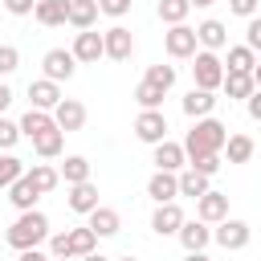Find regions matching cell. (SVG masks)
<instances>
[{"instance_id":"cell-1","label":"cell","mask_w":261,"mask_h":261,"mask_svg":"<svg viewBox=\"0 0 261 261\" xmlns=\"http://www.w3.org/2000/svg\"><path fill=\"white\" fill-rule=\"evenodd\" d=\"M224 139H228V126L216 114H208V118H196L192 122V130L184 135L179 147H184V159L192 163V159H204V155H220Z\"/></svg>"},{"instance_id":"cell-2","label":"cell","mask_w":261,"mask_h":261,"mask_svg":"<svg viewBox=\"0 0 261 261\" xmlns=\"http://www.w3.org/2000/svg\"><path fill=\"white\" fill-rule=\"evenodd\" d=\"M4 241H8V249H16V253H24V249H41V245L49 241V216H45L41 208L20 212V216L8 224Z\"/></svg>"},{"instance_id":"cell-3","label":"cell","mask_w":261,"mask_h":261,"mask_svg":"<svg viewBox=\"0 0 261 261\" xmlns=\"http://www.w3.org/2000/svg\"><path fill=\"white\" fill-rule=\"evenodd\" d=\"M224 82V65H220V53H208V49H196L192 53V86L196 90H208L216 94Z\"/></svg>"},{"instance_id":"cell-4","label":"cell","mask_w":261,"mask_h":261,"mask_svg":"<svg viewBox=\"0 0 261 261\" xmlns=\"http://www.w3.org/2000/svg\"><path fill=\"white\" fill-rule=\"evenodd\" d=\"M212 241H216L224 253H241V249L253 241V228H249L245 220H237V216H224V220L212 228Z\"/></svg>"},{"instance_id":"cell-5","label":"cell","mask_w":261,"mask_h":261,"mask_svg":"<svg viewBox=\"0 0 261 261\" xmlns=\"http://www.w3.org/2000/svg\"><path fill=\"white\" fill-rule=\"evenodd\" d=\"M130 53H135L130 29H126V24H110V29L102 33V57H110V61H130Z\"/></svg>"},{"instance_id":"cell-6","label":"cell","mask_w":261,"mask_h":261,"mask_svg":"<svg viewBox=\"0 0 261 261\" xmlns=\"http://www.w3.org/2000/svg\"><path fill=\"white\" fill-rule=\"evenodd\" d=\"M135 139L147 143V147L163 143V139H167V114H163V110H139V118H135Z\"/></svg>"},{"instance_id":"cell-7","label":"cell","mask_w":261,"mask_h":261,"mask_svg":"<svg viewBox=\"0 0 261 261\" xmlns=\"http://www.w3.org/2000/svg\"><path fill=\"white\" fill-rule=\"evenodd\" d=\"M196 49H208V53H220L224 45H228V24L224 20H216V16H208V20H200L196 29Z\"/></svg>"},{"instance_id":"cell-8","label":"cell","mask_w":261,"mask_h":261,"mask_svg":"<svg viewBox=\"0 0 261 261\" xmlns=\"http://www.w3.org/2000/svg\"><path fill=\"white\" fill-rule=\"evenodd\" d=\"M163 49H167V57L188 61V57L196 53V33H192V24H171V29L163 33Z\"/></svg>"},{"instance_id":"cell-9","label":"cell","mask_w":261,"mask_h":261,"mask_svg":"<svg viewBox=\"0 0 261 261\" xmlns=\"http://www.w3.org/2000/svg\"><path fill=\"white\" fill-rule=\"evenodd\" d=\"M41 69H45V82H69L73 77V69H77V61H73V53L69 49H49L45 57H41Z\"/></svg>"},{"instance_id":"cell-10","label":"cell","mask_w":261,"mask_h":261,"mask_svg":"<svg viewBox=\"0 0 261 261\" xmlns=\"http://www.w3.org/2000/svg\"><path fill=\"white\" fill-rule=\"evenodd\" d=\"M49 114H53V126H57L61 135H69V130H82V126H86V106H82L77 98H61Z\"/></svg>"},{"instance_id":"cell-11","label":"cell","mask_w":261,"mask_h":261,"mask_svg":"<svg viewBox=\"0 0 261 261\" xmlns=\"http://www.w3.org/2000/svg\"><path fill=\"white\" fill-rule=\"evenodd\" d=\"M184 220H188V216H184V208H179L175 200H171V204H155V212H151V232H155V237H175Z\"/></svg>"},{"instance_id":"cell-12","label":"cell","mask_w":261,"mask_h":261,"mask_svg":"<svg viewBox=\"0 0 261 261\" xmlns=\"http://www.w3.org/2000/svg\"><path fill=\"white\" fill-rule=\"evenodd\" d=\"M151 163H155V171H171V175L188 167L184 147H179V143H171V139H163V143H155V147H151Z\"/></svg>"},{"instance_id":"cell-13","label":"cell","mask_w":261,"mask_h":261,"mask_svg":"<svg viewBox=\"0 0 261 261\" xmlns=\"http://www.w3.org/2000/svg\"><path fill=\"white\" fill-rule=\"evenodd\" d=\"M224 216H228V196L216 192V188H208V192L196 200V220H204V224H220Z\"/></svg>"},{"instance_id":"cell-14","label":"cell","mask_w":261,"mask_h":261,"mask_svg":"<svg viewBox=\"0 0 261 261\" xmlns=\"http://www.w3.org/2000/svg\"><path fill=\"white\" fill-rule=\"evenodd\" d=\"M175 237H179L184 253H204V249L212 245V224H204V220H184Z\"/></svg>"},{"instance_id":"cell-15","label":"cell","mask_w":261,"mask_h":261,"mask_svg":"<svg viewBox=\"0 0 261 261\" xmlns=\"http://www.w3.org/2000/svg\"><path fill=\"white\" fill-rule=\"evenodd\" d=\"M69 53H73V61H77V65H94V61L102 57V33H94V29H82V33L73 37Z\"/></svg>"},{"instance_id":"cell-16","label":"cell","mask_w":261,"mask_h":261,"mask_svg":"<svg viewBox=\"0 0 261 261\" xmlns=\"http://www.w3.org/2000/svg\"><path fill=\"white\" fill-rule=\"evenodd\" d=\"M29 110H53L57 102H61V86L57 82H45V77H37V82H29Z\"/></svg>"},{"instance_id":"cell-17","label":"cell","mask_w":261,"mask_h":261,"mask_svg":"<svg viewBox=\"0 0 261 261\" xmlns=\"http://www.w3.org/2000/svg\"><path fill=\"white\" fill-rule=\"evenodd\" d=\"M86 228L102 241V237H114L118 228H122V216L114 212V208H106V204H98L94 212H86Z\"/></svg>"},{"instance_id":"cell-18","label":"cell","mask_w":261,"mask_h":261,"mask_svg":"<svg viewBox=\"0 0 261 261\" xmlns=\"http://www.w3.org/2000/svg\"><path fill=\"white\" fill-rule=\"evenodd\" d=\"M65 204H69V212H77V216L94 212V208H98V184H94V179H86V184H73V188L65 192Z\"/></svg>"},{"instance_id":"cell-19","label":"cell","mask_w":261,"mask_h":261,"mask_svg":"<svg viewBox=\"0 0 261 261\" xmlns=\"http://www.w3.org/2000/svg\"><path fill=\"white\" fill-rule=\"evenodd\" d=\"M179 106H184V114L196 122V118H208V114L216 110V94H208V90H196V86H192V90L184 94V102H179Z\"/></svg>"},{"instance_id":"cell-20","label":"cell","mask_w":261,"mask_h":261,"mask_svg":"<svg viewBox=\"0 0 261 261\" xmlns=\"http://www.w3.org/2000/svg\"><path fill=\"white\" fill-rule=\"evenodd\" d=\"M65 8H69V0H37L33 4V20L45 24V29H61L65 24Z\"/></svg>"},{"instance_id":"cell-21","label":"cell","mask_w":261,"mask_h":261,"mask_svg":"<svg viewBox=\"0 0 261 261\" xmlns=\"http://www.w3.org/2000/svg\"><path fill=\"white\" fill-rule=\"evenodd\" d=\"M94 20H98V4H94V0H69L65 24H73V29L82 33V29H94Z\"/></svg>"},{"instance_id":"cell-22","label":"cell","mask_w":261,"mask_h":261,"mask_svg":"<svg viewBox=\"0 0 261 261\" xmlns=\"http://www.w3.org/2000/svg\"><path fill=\"white\" fill-rule=\"evenodd\" d=\"M220 65H224V73H253L257 69V53L245 49V45H228V57Z\"/></svg>"},{"instance_id":"cell-23","label":"cell","mask_w":261,"mask_h":261,"mask_svg":"<svg viewBox=\"0 0 261 261\" xmlns=\"http://www.w3.org/2000/svg\"><path fill=\"white\" fill-rule=\"evenodd\" d=\"M16 126H20V139H37V135L53 130V114L49 110H24Z\"/></svg>"},{"instance_id":"cell-24","label":"cell","mask_w":261,"mask_h":261,"mask_svg":"<svg viewBox=\"0 0 261 261\" xmlns=\"http://www.w3.org/2000/svg\"><path fill=\"white\" fill-rule=\"evenodd\" d=\"M57 179H65V188L86 184V179H90V159H86V155H65V163L57 167Z\"/></svg>"},{"instance_id":"cell-25","label":"cell","mask_w":261,"mask_h":261,"mask_svg":"<svg viewBox=\"0 0 261 261\" xmlns=\"http://www.w3.org/2000/svg\"><path fill=\"white\" fill-rule=\"evenodd\" d=\"M147 196L155 200V204H171L179 192H175V175L171 171H155L151 179H147Z\"/></svg>"},{"instance_id":"cell-26","label":"cell","mask_w":261,"mask_h":261,"mask_svg":"<svg viewBox=\"0 0 261 261\" xmlns=\"http://www.w3.org/2000/svg\"><path fill=\"white\" fill-rule=\"evenodd\" d=\"M24 175H29V184L37 188V196H49L61 179H57V167H49V163H33V167H24Z\"/></svg>"},{"instance_id":"cell-27","label":"cell","mask_w":261,"mask_h":261,"mask_svg":"<svg viewBox=\"0 0 261 261\" xmlns=\"http://www.w3.org/2000/svg\"><path fill=\"white\" fill-rule=\"evenodd\" d=\"M37 200H41V196H37V188L29 184V175H20V179L8 188V204H12L16 212H29V208H37Z\"/></svg>"},{"instance_id":"cell-28","label":"cell","mask_w":261,"mask_h":261,"mask_svg":"<svg viewBox=\"0 0 261 261\" xmlns=\"http://www.w3.org/2000/svg\"><path fill=\"white\" fill-rule=\"evenodd\" d=\"M220 151L228 155V163H249V159H253V151H257V143H253L249 135H228Z\"/></svg>"},{"instance_id":"cell-29","label":"cell","mask_w":261,"mask_h":261,"mask_svg":"<svg viewBox=\"0 0 261 261\" xmlns=\"http://www.w3.org/2000/svg\"><path fill=\"white\" fill-rule=\"evenodd\" d=\"M208 188H212V184H208L204 175H196L192 167H184V171H175V192H179V196H192V200H200V196H204Z\"/></svg>"},{"instance_id":"cell-30","label":"cell","mask_w":261,"mask_h":261,"mask_svg":"<svg viewBox=\"0 0 261 261\" xmlns=\"http://www.w3.org/2000/svg\"><path fill=\"white\" fill-rule=\"evenodd\" d=\"M220 90L228 94V98H237V102H245L253 90H257V82H253V73H224V82H220Z\"/></svg>"},{"instance_id":"cell-31","label":"cell","mask_w":261,"mask_h":261,"mask_svg":"<svg viewBox=\"0 0 261 261\" xmlns=\"http://www.w3.org/2000/svg\"><path fill=\"white\" fill-rule=\"evenodd\" d=\"M33 151H37L41 159H57V155L65 151V135L53 126V130H45V135H37V139H33Z\"/></svg>"},{"instance_id":"cell-32","label":"cell","mask_w":261,"mask_h":261,"mask_svg":"<svg viewBox=\"0 0 261 261\" xmlns=\"http://www.w3.org/2000/svg\"><path fill=\"white\" fill-rule=\"evenodd\" d=\"M155 12H159V20L171 29V24H188V12H192V8H188V0H159Z\"/></svg>"},{"instance_id":"cell-33","label":"cell","mask_w":261,"mask_h":261,"mask_svg":"<svg viewBox=\"0 0 261 261\" xmlns=\"http://www.w3.org/2000/svg\"><path fill=\"white\" fill-rule=\"evenodd\" d=\"M20 175H24V163H20L12 151H0V188L8 192V188L20 179Z\"/></svg>"},{"instance_id":"cell-34","label":"cell","mask_w":261,"mask_h":261,"mask_svg":"<svg viewBox=\"0 0 261 261\" xmlns=\"http://www.w3.org/2000/svg\"><path fill=\"white\" fill-rule=\"evenodd\" d=\"M163 98H167V94H163L159 86H151V82H139V86H135V102H139L143 110H163Z\"/></svg>"},{"instance_id":"cell-35","label":"cell","mask_w":261,"mask_h":261,"mask_svg":"<svg viewBox=\"0 0 261 261\" xmlns=\"http://www.w3.org/2000/svg\"><path fill=\"white\" fill-rule=\"evenodd\" d=\"M143 82H151V86H159V90L167 94V90L175 86V65H163V61H159V65H147Z\"/></svg>"},{"instance_id":"cell-36","label":"cell","mask_w":261,"mask_h":261,"mask_svg":"<svg viewBox=\"0 0 261 261\" xmlns=\"http://www.w3.org/2000/svg\"><path fill=\"white\" fill-rule=\"evenodd\" d=\"M16 143H20V126H16L12 118H4V114H0V151H12Z\"/></svg>"},{"instance_id":"cell-37","label":"cell","mask_w":261,"mask_h":261,"mask_svg":"<svg viewBox=\"0 0 261 261\" xmlns=\"http://www.w3.org/2000/svg\"><path fill=\"white\" fill-rule=\"evenodd\" d=\"M220 163H224V159H220V155H204V159H192V163H188V167H192V171H196V175H204V179H212V175H216V171H220Z\"/></svg>"},{"instance_id":"cell-38","label":"cell","mask_w":261,"mask_h":261,"mask_svg":"<svg viewBox=\"0 0 261 261\" xmlns=\"http://www.w3.org/2000/svg\"><path fill=\"white\" fill-rule=\"evenodd\" d=\"M16 65H20V49L16 45H0V77L16 73Z\"/></svg>"},{"instance_id":"cell-39","label":"cell","mask_w":261,"mask_h":261,"mask_svg":"<svg viewBox=\"0 0 261 261\" xmlns=\"http://www.w3.org/2000/svg\"><path fill=\"white\" fill-rule=\"evenodd\" d=\"M94 4H98V12H106V16L122 20V16L130 12V4H135V0H94Z\"/></svg>"},{"instance_id":"cell-40","label":"cell","mask_w":261,"mask_h":261,"mask_svg":"<svg viewBox=\"0 0 261 261\" xmlns=\"http://www.w3.org/2000/svg\"><path fill=\"white\" fill-rule=\"evenodd\" d=\"M245 49H261V20L257 16H249V24H245Z\"/></svg>"},{"instance_id":"cell-41","label":"cell","mask_w":261,"mask_h":261,"mask_svg":"<svg viewBox=\"0 0 261 261\" xmlns=\"http://www.w3.org/2000/svg\"><path fill=\"white\" fill-rule=\"evenodd\" d=\"M228 12L249 20V16H257V0H228Z\"/></svg>"},{"instance_id":"cell-42","label":"cell","mask_w":261,"mask_h":261,"mask_svg":"<svg viewBox=\"0 0 261 261\" xmlns=\"http://www.w3.org/2000/svg\"><path fill=\"white\" fill-rule=\"evenodd\" d=\"M33 4H37V0H4V8H8L12 16H33Z\"/></svg>"},{"instance_id":"cell-43","label":"cell","mask_w":261,"mask_h":261,"mask_svg":"<svg viewBox=\"0 0 261 261\" xmlns=\"http://www.w3.org/2000/svg\"><path fill=\"white\" fill-rule=\"evenodd\" d=\"M245 110H249V118H253V122H261V90H253V94L245 98Z\"/></svg>"},{"instance_id":"cell-44","label":"cell","mask_w":261,"mask_h":261,"mask_svg":"<svg viewBox=\"0 0 261 261\" xmlns=\"http://www.w3.org/2000/svg\"><path fill=\"white\" fill-rule=\"evenodd\" d=\"M16 261H53L45 249H24V253H16Z\"/></svg>"},{"instance_id":"cell-45","label":"cell","mask_w":261,"mask_h":261,"mask_svg":"<svg viewBox=\"0 0 261 261\" xmlns=\"http://www.w3.org/2000/svg\"><path fill=\"white\" fill-rule=\"evenodd\" d=\"M8 106H12V86H8V82H0V114H4Z\"/></svg>"},{"instance_id":"cell-46","label":"cell","mask_w":261,"mask_h":261,"mask_svg":"<svg viewBox=\"0 0 261 261\" xmlns=\"http://www.w3.org/2000/svg\"><path fill=\"white\" fill-rule=\"evenodd\" d=\"M216 0H188V8H212Z\"/></svg>"},{"instance_id":"cell-47","label":"cell","mask_w":261,"mask_h":261,"mask_svg":"<svg viewBox=\"0 0 261 261\" xmlns=\"http://www.w3.org/2000/svg\"><path fill=\"white\" fill-rule=\"evenodd\" d=\"M184 261H212V257H208V253H188Z\"/></svg>"},{"instance_id":"cell-48","label":"cell","mask_w":261,"mask_h":261,"mask_svg":"<svg viewBox=\"0 0 261 261\" xmlns=\"http://www.w3.org/2000/svg\"><path fill=\"white\" fill-rule=\"evenodd\" d=\"M77 261H114V257H102V253H90V257H77Z\"/></svg>"},{"instance_id":"cell-49","label":"cell","mask_w":261,"mask_h":261,"mask_svg":"<svg viewBox=\"0 0 261 261\" xmlns=\"http://www.w3.org/2000/svg\"><path fill=\"white\" fill-rule=\"evenodd\" d=\"M118 261H139V257H118Z\"/></svg>"},{"instance_id":"cell-50","label":"cell","mask_w":261,"mask_h":261,"mask_svg":"<svg viewBox=\"0 0 261 261\" xmlns=\"http://www.w3.org/2000/svg\"><path fill=\"white\" fill-rule=\"evenodd\" d=\"M53 261H65V257H53Z\"/></svg>"}]
</instances>
